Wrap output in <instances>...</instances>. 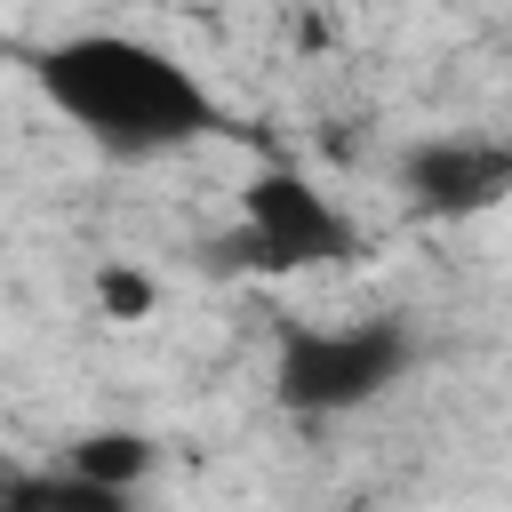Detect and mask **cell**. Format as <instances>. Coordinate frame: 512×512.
<instances>
[{
    "label": "cell",
    "mask_w": 512,
    "mask_h": 512,
    "mask_svg": "<svg viewBox=\"0 0 512 512\" xmlns=\"http://www.w3.org/2000/svg\"><path fill=\"white\" fill-rule=\"evenodd\" d=\"M48 112H64L112 160H160L224 128L208 80L144 32H72L32 56Z\"/></svg>",
    "instance_id": "obj_1"
},
{
    "label": "cell",
    "mask_w": 512,
    "mask_h": 512,
    "mask_svg": "<svg viewBox=\"0 0 512 512\" xmlns=\"http://www.w3.org/2000/svg\"><path fill=\"white\" fill-rule=\"evenodd\" d=\"M416 328L400 312H376V320H344V328H280V352H272V400L304 424H328V416H352L368 400H384L392 384H408L416 368Z\"/></svg>",
    "instance_id": "obj_2"
},
{
    "label": "cell",
    "mask_w": 512,
    "mask_h": 512,
    "mask_svg": "<svg viewBox=\"0 0 512 512\" xmlns=\"http://www.w3.org/2000/svg\"><path fill=\"white\" fill-rule=\"evenodd\" d=\"M360 256V224L304 176V168H256L240 184V232H232V264H264V272H328Z\"/></svg>",
    "instance_id": "obj_3"
},
{
    "label": "cell",
    "mask_w": 512,
    "mask_h": 512,
    "mask_svg": "<svg viewBox=\"0 0 512 512\" xmlns=\"http://www.w3.org/2000/svg\"><path fill=\"white\" fill-rule=\"evenodd\" d=\"M392 184L416 216L464 224L512 200V144L504 136H424L392 160Z\"/></svg>",
    "instance_id": "obj_4"
},
{
    "label": "cell",
    "mask_w": 512,
    "mask_h": 512,
    "mask_svg": "<svg viewBox=\"0 0 512 512\" xmlns=\"http://www.w3.org/2000/svg\"><path fill=\"white\" fill-rule=\"evenodd\" d=\"M0 512H136L128 488H104L72 464H48V472H16L0 488Z\"/></svg>",
    "instance_id": "obj_5"
},
{
    "label": "cell",
    "mask_w": 512,
    "mask_h": 512,
    "mask_svg": "<svg viewBox=\"0 0 512 512\" xmlns=\"http://www.w3.org/2000/svg\"><path fill=\"white\" fill-rule=\"evenodd\" d=\"M64 464L72 472H88V480H104V488H144L152 480V464H160V440L152 432H136V424H96V432H80L72 448H64Z\"/></svg>",
    "instance_id": "obj_6"
},
{
    "label": "cell",
    "mask_w": 512,
    "mask_h": 512,
    "mask_svg": "<svg viewBox=\"0 0 512 512\" xmlns=\"http://www.w3.org/2000/svg\"><path fill=\"white\" fill-rule=\"evenodd\" d=\"M96 312L104 320H152L160 312V280L144 264H128V256H104L96 264Z\"/></svg>",
    "instance_id": "obj_7"
}]
</instances>
